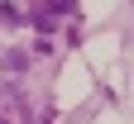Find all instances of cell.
Wrapping results in <instances>:
<instances>
[{"label":"cell","mask_w":134,"mask_h":124,"mask_svg":"<svg viewBox=\"0 0 134 124\" xmlns=\"http://www.w3.org/2000/svg\"><path fill=\"white\" fill-rule=\"evenodd\" d=\"M5 72H24V52H5Z\"/></svg>","instance_id":"cell-3"},{"label":"cell","mask_w":134,"mask_h":124,"mask_svg":"<svg viewBox=\"0 0 134 124\" xmlns=\"http://www.w3.org/2000/svg\"><path fill=\"white\" fill-rule=\"evenodd\" d=\"M0 19L5 24H24V10L14 5V0H0Z\"/></svg>","instance_id":"cell-2"},{"label":"cell","mask_w":134,"mask_h":124,"mask_svg":"<svg viewBox=\"0 0 134 124\" xmlns=\"http://www.w3.org/2000/svg\"><path fill=\"white\" fill-rule=\"evenodd\" d=\"M72 10H77V0H38L34 14H38V29H53L62 14H72Z\"/></svg>","instance_id":"cell-1"},{"label":"cell","mask_w":134,"mask_h":124,"mask_svg":"<svg viewBox=\"0 0 134 124\" xmlns=\"http://www.w3.org/2000/svg\"><path fill=\"white\" fill-rule=\"evenodd\" d=\"M0 124H10V119H5V115H0Z\"/></svg>","instance_id":"cell-4"}]
</instances>
